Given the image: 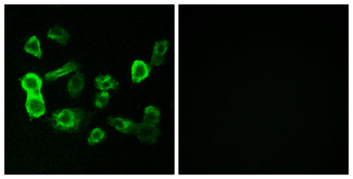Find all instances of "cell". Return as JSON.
<instances>
[{"mask_svg": "<svg viewBox=\"0 0 353 179\" xmlns=\"http://www.w3.org/2000/svg\"><path fill=\"white\" fill-rule=\"evenodd\" d=\"M82 119V112L76 109H64L56 111L52 115L53 126L62 131L77 130Z\"/></svg>", "mask_w": 353, "mask_h": 179, "instance_id": "obj_1", "label": "cell"}, {"mask_svg": "<svg viewBox=\"0 0 353 179\" xmlns=\"http://www.w3.org/2000/svg\"><path fill=\"white\" fill-rule=\"evenodd\" d=\"M25 107L29 115L33 117H39L45 112V101L41 91L27 92Z\"/></svg>", "mask_w": 353, "mask_h": 179, "instance_id": "obj_2", "label": "cell"}, {"mask_svg": "<svg viewBox=\"0 0 353 179\" xmlns=\"http://www.w3.org/2000/svg\"><path fill=\"white\" fill-rule=\"evenodd\" d=\"M135 133L142 142L154 143L159 136L160 130L154 124L142 122L137 124Z\"/></svg>", "mask_w": 353, "mask_h": 179, "instance_id": "obj_3", "label": "cell"}, {"mask_svg": "<svg viewBox=\"0 0 353 179\" xmlns=\"http://www.w3.org/2000/svg\"><path fill=\"white\" fill-rule=\"evenodd\" d=\"M42 81L36 74L29 73L21 79L23 89L27 92H38L41 91Z\"/></svg>", "mask_w": 353, "mask_h": 179, "instance_id": "obj_4", "label": "cell"}, {"mask_svg": "<svg viewBox=\"0 0 353 179\" xmlns=\"http://www.w3.org/2000/svg\"><path fill=\"white\" fill-rule=\"evenodd\" d=\"M151 71V67L141 61H135L132 67V81L134 83H140L146 79Z\"/></svg>", "mask_w": 353, "mask_h": 179, "instance_id": "obj_5", "label": "cell"}, {"mask_svg": "<svg viewBox=\"0 0 353 179\" xmlns=\"http://www.w3.org/2000/svg\"><path fill=\"white\" fill-rule=\"evenodd\" d=\"M109 124L124 133H131L136 130L137 124L132 121L122 118V117H109L108 119Z\"/></svg>", "mask_w": 353, "mask_h": 179, "instance_id": "obj_6", "label": "cell"}, {"mask_svg": "<svg viewBox=\"0 0 353 179\" xmlns=\"http://www.w3.org/2000/svg\"><path fill=\"white\" fill-rule=\"evenodd\" d=\"M168 45L169 43L167 41L156 42L150 65L159 66L164 63L165 61V54Z\"/></svg>", "mask_w": 353, "mask_h": 179, "instance_id": "obj_7", "label": "cell"}, {"mask_svg": "<svg viewBox=\"0 0 353 179\" xmlns=\"http://www.w3.org/2000/svg\"><path fill=\"white\" fill-rule=\"evenodd\" d=\"M84 86V75L79 72H77L74 75H73L69 80L67 90L70 94L73 97L78 96L80 94Z\"/></svg>", "mask_w": 353, "mask_h": 179, "instance_id": "obj_8", "label": "cell"}, {"mask_svg": "<svg viewBox=\"0 0 353 179\" xmlns=\"http://www.w3.org/2000/svg\"><path fill=\"white\" fill-rule=\"evenodd\" d=\"M78 65L74 61L69 62L66 65L55 71L49 72L45 75V79L48 81H55L59 77L72 73L78 69Z\"/></svg>", "mask_w": 353, "mask_h": 179, "instance_id": "obj_9", "label": "cell"}, {"mask_svg": "<svg viewBox=\"0 0 353 179\" xmlns=\"http://www.w3.org/2000/svg\"><path fill=\"white\" fill-rule=\"evenodd\" d=\"M119 83L111 75L98 76L95 79V86L97 89L102 90H108L109 89L117 90Z\"/></svg>", "mask_w": 353, "mask_h": 179, "instance_id": "obj_10", "label": "cell"}, {"mask_svg": "<svg viewBox=\"0 0 353 179\" xmlns=\"http://www.w3.org/2000/svg\"><path fill=\"white\" fill-rule=\"evenodd\" d=\"M47 35H48V37L55 40L63 45H66L69 38L70 37V35L67 33L66 30L59 27V26H55L54 27L51 28Z\"/></svg>", "mask_w": 353, "mask_h": 179, "instance_id": "obj_11", "label": "cell"}, {"mask_svg": "<svg viewBox=\"0 0 353 179\" xmlns=\"http://www.w3.org/2000/svg\"><path fill=\"white\" fill-rule=\"evenodd\" d=\"M160 119V112L157 107L150 105L144 109V122L155 125L159 123Z\"/></svg>", "mask_w": 353, "mask_h": 179, "instance_id": "obj_12", "label": "cell"}, {"mask_svg": "<svg viewBox=\"0 0 353 179\" xmlns=\"http://www.w3.org/2000/svg\"><path fill=\"white\" fill-rule=\"evenodd\" d=\"M24 49L27 53L32 54L35 57L41 59L42 55L40 47V43L38 39L35 36H33L25 43Z\"/></svg>", "mask_w": 353, "mask_h": 179, "instance_id": "obj_13", "label": "cell"}, {"mask_svg": "<svg viewBox=\"0 0 353 179\" xmlns=\"http://www.w3.org/2000/svg\"><path fill=\"white\" fill-rule=\"evenodd\" d=\"M104 137L105 132L102 129H94L91 132L90 137H88V143L90 145H93L97 143L101 142Z\"/></svg>", "mask_w": 353, "mask_h": 179, "instance_id": "obj_14", "label": "cell"}, {"mask_svg": "<svg viewBox=\"0 0 353 179\" xmlns=\"http://www.w3.org/2000/svg\"><path fill=\"white\" fill-rule=\"evenodd\" d=\"M109 99H110V95L108 92L102 91V92L97 93L96 99H95V105L96 107L103 108L108 103Z\"/></svg>", "mask_w": 353, "mask_h": 179, "instance_id": "obj_15", "label": "cell"}]
</instances>
